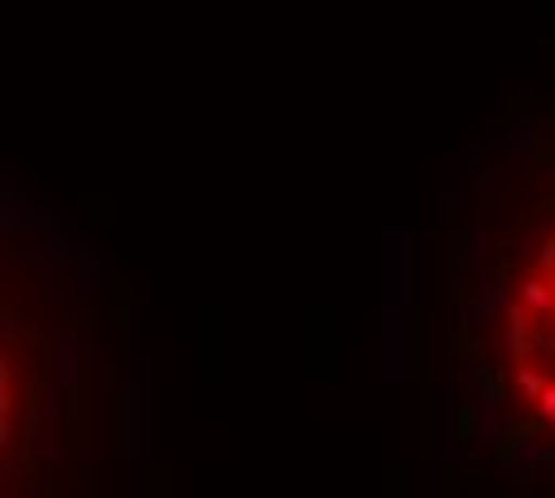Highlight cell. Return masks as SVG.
<instances>
[{
    "mask_svg": "<svg viewBox=\"0 0 555 498\" xmlns=\"http://www.w3.org/2000/svg\"><path fill=\"white\" fill-rule=\"evenodd\" d=\"M517 297L537 311V317H546V311L555 307V288H546L541 278H527V283H517Z\"/></svg>",
    "mask_w": 555,
    "mask_h": 498,
    "instance_id": "6da1fadb",
    "label": "cell"
},
{
    "mask_svg": "<svg viewBox=\"0 0 555 498\" xmlns=\"http://www.w3.org/2000/svg\"><path fill=\"white\" fill-rule=\"evenodd\" d=\"M546 384H551L546 369H522V374H517V403H537L541 393H546Z\"/></svg>",
    "mask_w": 555,
    "mask_h": 498,
    "instance_id": "7a4b0ae2",
    "label": "cell"
},
{
    "mask_svg": "<svg viewBox=\"0 0 555 498\" xmlns=\"http://www.w3.org/2000/svg\"><path fill=\"white\" fill-rule=\"evenodd\" d=\"M537 412H541V422L555 426V384H546V393L537 398Z\"/></svg>",
    "mask_w": 555,
    "mask_h": 498,
    "instance_id": "3957f363",
    "label": "cell"
},
{
    "mask_svg": "<svg viewBox=\"0 0 555 498\" xmlns=\"http://www.w3.org/2000/svg\"><path fill=\"white\" fill-rule=\"evenodd\" d=\"M541 269H555V240H546V245H541Z\"/></svg>",
    "mask_w": 555,
    "mask_h": 498,
    "instance_id": "277c9868",
    "label": "cell"
},
{
    "mask_svg": "<svg viewBox=\"0 0 555 498\" xmlns=\"http://www.w3.org/2000/svg\"><path fill=\"white\" fill-rule=\"evenodd\" d=\"M551 317H555V307H551Z\"/></svg>",
    "mask_w": 555,
    "mask_h": 498,
    "instance_id": "5b68a950",
    "label": "cell"
}]
</instances>
